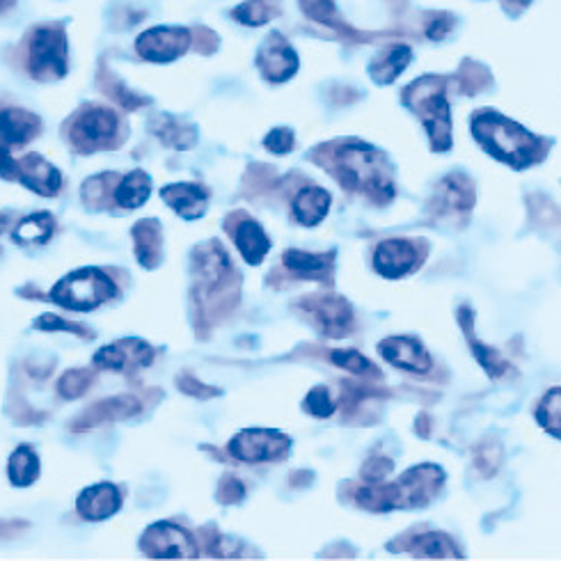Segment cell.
Masks as SVG:
<instances>
[{"instance_id": "obj_1", "label": "cell", "mask_w": 561, "mask_h": 561, "mask_svg": "<svg viewBox=\"0 0 561 561\" xmlns=\"http://www.w3.org/2000/svg\"><path fill=\"white\" fill-rule=\"evenodd\" d=\"M470 131L489 157L512 165L514 170H525L546 157L543 140L539 136L529 134L525 126L493 108H479L470 119Z\"/></svg>"}, {"instance_id": "obj_2", "label": "cell", "mask_w": 561, "mask_h": 561, "mask_svg": "<svg viewBox=\"0 0 561 561\" xmlns=\"http://www.w3.org/2000/svg\"><path fill=\"white\" fill-rule=\"evenodd\" d=\"M342 186L388 202L394 197L390 163L367 142H344L333 149V165Z\"/></svg>"}, {"instance_id": "obj_3", "label": "cell", "mask_w": 561, "mask_h": 561, "mask_svg": "<svg viewBox=\"0 0 561 561\" xmlns=\"http://www.w3.org/2000/svg\"><path fill=\"white\" fill-rule=\"evenodd\" d=\"M445 472L438 466H417L403 472L390 486H369L358 491V504L367 512H394V508H424L443 489Z\"/></svg>"}, {"instance_id": "obj_4", "label": "cell", "mask_w": 561, "mask_h": 561, "mask_svg": "<svg viewBox=\"0 0 561 561\" xmlns=\"http://www.w3.org/2000/svg\"><path fill=\"white\" fill-rule=\"evenodd\" d=\"M403 104L424 124L433 151L451 149V106L440 76H422L403 92Z\"/></svg>"}, {"instance_id": "obj_5", "label": "cell", "mask_w": 561, "mask_h": 561, "mask_svg": "<svg viewBox=\"0 0 561 561\" xmlns=\"http://www.w3.org/2000/svg\"><path fill=\"white\" fill-rule=\"evenodd\" d=\"M117 294V287L113 279L99 268H81L65 275L60 283L50 291V298L58 302L60 308L88 312L99 308Z\"/></svg>"}, {"instance_id": "obj_6", "label": "cell", "mask_w": 561, "mask_h": 561, "mask_svg": "<svg viewBox=\"0 0 561 561\" xmlns=\"http://www.w3.org/2000/svg\"><path fill=\"white\" fill-rule=\"evenodd\" d=\"M28 69L37 81H56L67 73V37L60 25H39L33 33Z\"/></svg>"}, {"instance_id": "obj_7", "label": "cell", "mask_w": 561, "mask_h": 561, "mask_svg": "<svg viewBox=\"0 0 561 561\" xmlns=\"http://www.w3.org/2000/svg\"><path fill=\"white\" fill-rule=\"evenodd\" d=\"M229 454L243 463H266L283 461L291 449V438L279 431L268 428H248L232 438L227 445Z\"/></svg>"}, {"instance_id": "obj_8", "label": "cell", "mask_w": 561, "mask_h": 561, "mask_svg": "<svg viewBox=\"0 0 561 561\" xmlns=\"http://www.w3.org/2000/svg\"><path fill=\"white\" fill-rule=\"evenodd\" d=\"M119 131V119L111 108L90 106L76 115L71 124V140L81 151L108 149Z\"/></svg>"}, {"instance_id": "obj_9", "label": "cell", "mask_w": 561, "mask_h": 561, "mask_svg": "<svg viewBox=\"0 0 561 561\" xmlns=\"http://www.w3.org/2000/svg\"><path fill=\"white\" fill-rule=\"evenodd\" d=\"M142 550L154 559H193L197 546L191 534L172 523L151 525L140 539Z\"/></svg>"}, {"instance_id": "obj_10", "label": "cell", "mask_w": 561, "mask_h": 561, "mask_svg": "<svg viewBox=\"0 0 561 561\" xmlns=\"http://www.w3.org/2000/svg\"><path fill=\"white\" fill-rule=\"evenodd\" d=\"M191 31L186 28L159 25V28H151L136 39V50L140 58L149 62H172L186 54L191 48Z\"/></svg>"}, {"instance_id": "obj_11", "label": "cell", "mask_w": 561, "mask_h": 561, "mask_svg": "<svg viewBox=\"0 0 561 561\" xmlns=\"http://www.w3.org/2000/svg\"><path fill=\"white\" fill-rule=\"evenodd\" d=\"M302 310L310 312L312 321L328 337H346L353 325L351 305L340 296H312L305 298Z\"/></svg>"}, {"instance_id": "obj_12", "label": "cell", "mask_w": 561, "mask_h": 561, "mask_svg": "<svg viewBox=\"0 0 561 561\" xmlns=\"http://www.w3.org/2000/svg\"><path fill=\"white\" fill-rule=\"evenodd\" d=\"M298 56L294 46L279 33H271L257 54V67L271 83H287L298 71Z\"/></svg>"}, {"instance_id": "obj_13", "label": "cell", "mask_w": 561, "mask_h": 561, "mask_svg": "<svg viewBox=\"0 0 561 561\" xmlns=\"http://www.w3.org/2000/svg\"><path fill=\"white\" fill-rule=\"evenodd\" d=\"M151 360H154V351L142 340H119L94 353V365L113 371L149 367Z\"/></svg>"}, {"instance_id": "obj_14", "label": "cell", "mask_w": 561, "mask_h": 561, "mask_svg": "<svg viewBox=\"0 0 561 561\" xmlns=\"http://www.w3.org/2000/svg\"><path fill=\"white\" fill-rule=\"evenodd\" d=\"M417 266V248L413 241L388 239L376 248L374 268L388 279H397Z\"/></svg>"}, {"instance_id": "obj_15", "label": "cell", "mask_w": 561, "mask_h": 561, "mask_svg": "<svg viewBox=\"0 0 561 561\" xmlns=\"http://www.w3.org/2000/svg\"><path fill=\"white\" fill-rule=\"evenodd\" d=\"M16 180L42 197H56L62 188V174L39 154H28L16 163Z\"/></svg>"}, {"instance_id": "obj_16", "label": "cell", "mask_w": 561, "mask_h": 561, "mask_svg": "<svg viewBox=\"0 0 561 561\" xmlns=\"http://www.w3.org/2000/svg\"><path fill=\"white\" fill-rule=\"evenodd\" d=\"M140 413V401L136 397H111V399H101L94 405H90L88 411L71 422V431H90L94 426H101L106 422H117V420H126L134 417Z\"/></svg>"}, {"instance_id": "obj_17", "label": "cell", "mask_w": 561, "mask_h": 561, "mask_svg": "<svg viewBox=\"0 0 561 561\" xmlns=\"http://www.w3.org/2000/svg\"><path fill=\"white\" fill-rule=\"evenodd\" d=\"M378 351L390 365L413 374H426L433 365L424 344H420L413 337H390L386 342H380Z\"/></svg>"}, {"instance_id": "obj_18", "label": "cell", "mask_w": 561, "mask_h": 561, "mask_svg": "<svg viewBox=\"0 0 561 561\" xmlns=\"http://www.w3.org/2000/svg\"><path fill=\"white\" fill-rule=\"evenodd\" d=\"M122 495L113 483H96V486L85 489L79 500H76V508L85 520H106L113 514L119 512Z\"/></svg>"}, {"instance_id": "obj_19", "label": "cell", "mask_w": 561, "mask_h": 561, "mask_svg": "<svg viewBox=\"0 0 561 561\" xmlns=\"http://www.w3.org/2000/svg\"><path fill=\"white\" fill-rule=\"evenodd\" d=\"M411 62L413 48L408 44H392L369 62V76L376 85H392Z\"/></svg>"}, {"instance_id": "obj_20", "label": "cell", "mask_w": 561, "mask_h": 561, "mask_svg": "<svg viewBox=\"0 0 561 561\" xmlns=\"http://www.w3.org/2000/svg\"><path fill=\"white\" fill-rule=\"evenodd\" d=\"M161 195L170 209L188 220L199 218L209 202V193L197 184H170L161 191Z\"/></svg>"}, {"instance_id": "obj_21", "label": "cell", "mask_w": 561, "mask_h": 561, "mask_svg": "<svg viewBox=\"0 0 561 561\" xmlns=\"http://www.w3.org/2000/svg\"><path fill=\"white\" fill-rule=\"evenodd\" d=\"M42 129V122L37 115L21 111V108H5L0 111V140L5 145H25L31 142Z\"/></svg>"}, {"instance_id": "obj_22", "label": "cell", "mask_w": 561, "mask_h": 561, "mask_svg": "<svg viewBox=\"0 0 561 561\" xmlns=\"http://www.w3.org/2000/svg\"><path fill=\"white\" fill-rule=\"evenodd\" d=\"M283 264L296 275L305 279H325L330 273H333L335 264V252L328 254H312L305 250H287Z\"/></svg>"}, {"instance_id": "obj_23", "label": "cell", "mask_w": 561, "mask_h": 561, "mask_svg": "<svg viewBox=\"0 0 561 561\" xmlns=\"http://www.w3.org/2000/svg\"><path fill=\"white\" fill-rule=\"evenodd\" d=\"M234 241L237 248L241 252V257L250 264V266H260L264 262V257L271 250V241L264 234V227L254 220H243L237 232H234Z\"/></svg>"}, {"instance_id": "obj_24", "label": "cell", "mask_w": 561, "mask_h": 561, "mask_svg": "<svg viewBox=\"0 0 561 561\" xmlns=\"http://www.w3.org/2000/svg\"><path fill=\"white\" fill-rule=\"evenodd\" d=\"M330 202H333V197L319 186L302 188L294 199V218L305 227H314L328 216Z\"/></svg>"}, {"instance_id": "obj_25", "label": "cell", "mask_w": 561, "mask_h": 561, "mask_svg": "<svg viewBox=\"0 0 561 561\" xmlns=\"http://www.w3.org/2000/svg\"><path fill=\"white\" fill-rule=\"evenodd\" d=\"M134 243H136L138 262L145 268H157V264L161 262V225H159V220H154V218L140 220L134 227Z\"/></svg>"}, {"instance_id": "obj_26", "label": "cell", "mask_w": 561, "mask_h": 561, "mask_svg": "<svg viewBox=\"0 0 561 561\" xmlns=\"http://www.w3.org/2000/svg\"><path fill=\"white\" fill-rule=\"evenodd\" d=\"M151 131H154L168 147L174 149H191L197 140V131L191 124L170 115H159L151 119Z\"/></svg>"}, {"instance_id": "obj_27", "label": "cell", "mask_w": 561, "mask_h": 561, "mask_svg": "<svg viewBox=\"0 0 561 561\" xmlns=\"http://www.w3.org/2000/svg\"><path fill=\"white\" fill-rule=\"evenodd\" d=\"M149 193H151V182L147 172L134 170L117 184L115 202L124 209H138L149 199Z\"/></svg>"}, {"instance_id": "obj_28", "label": "cell", "mask_w": 561, "mask_h": 561, "mask_svg": "<svg viewBox=\"0 0 561 561\" xmlns=\"http://www.w3.org/2000/svg\"><path fill=\"white\" fill-rule=\"evenodd\" d=\"M8 474H10V481L19 489H25L31 486V483H35L39 477V456L35 454V449L28 445L16 447L14 454L10 456Z\"/></svg>"}, {"instance_id": "obj_29", "label": "cell", "mask_w": 561, "mask_h": 561, "mask_svg": "<svg viewBox=\"0 0 561 561\" xmlns=\"http://www.w3.org/2000/svg\"><path fill=\"white\" fill-rule=\"evenodd\" d=\"M461 325H463V330H466V337H468V342H470V348H472V353H474V358L479 360V365L486 369V374L491 376V378H500L506 369H508V363L502 358V355L495 351V348H491V346H486V344H481L477 337H474V333H472V321H468V310H461Z\"/></svg>"}, {"instance_id": "obj_30", "label": "cell", "mask_w": 561, "mask_h": 561, "mask_svg": "<svg viewBox=\"0 0 561 561\" xmlns=\"http://www.w3.org/2000/svg\"><path fill=\"white\" fill-rule=\"evenodd\" d=\"M54 218L50 214H31L28 218H23L16 229H14V241L21 245H42L54 234Z\"/></svg>"}, {"instance_id": "obj_31", "label": "cell", "mask_w": 561, "mask_h": 561, "mask_svg": "<svg viewBox=\"0 0 561 561\" xmlns=\"http://www.w3.org/2000/svg\"><path fill=\"white\" fill-rule=\"evenodd\" d=\"M413 552L420 554V557H436V559H451V557H463L461 552H458L454 548V541L449 537H445V534H422V537H417L413 541Z\"/></svg>"}, {"instance_id": "obj_32", "label": "cell", "mask_w": 561, "mask_h": 561, "mask_svg": "<svg viewBox=\"0 0 561 561\" xmlns=\"http://www.w3.org/2000/svg\"><path fill=\"white\" fill-rule=\"evenodd\" d=\"M443 197L451 209L468 211L474 204V191H472L470 180H466V176H461V174L447 176L443 184Z\"/></svg>"}, {"instance_id": "obj_33", "label": "cell", "mask_w": 561, "mask_h": 561, "mask_svg": "<svg viewBox=\"0 0 561 561\" xmlns=\"http://www.w3.org/2000/svg\"><path fill=\"white\" fill-rule=\"evenodd\" d=\"M537 422L552 438L561 440V388H554L543 397L537 411Z\"/></svg>"}, {"instance_id": "obj_34", "label": "cell", "mask_w": 561, "mask_h": 561, "mask_svg": "<svg viewBox=\"0 0 561 561\" xmlns=\"http://www.w3.org/2000/svg\"><path fill=\"white\" fill-rule=\"evenodd\" d=\"M275 5L271 0H245L239 8H234L232 16L245 25H252V28H257V25H264L273 19L275 14Z\"/></svg>"}, {"instance_id": "obj_35", "label": "cell", "mask_w": 561, "mask_h": 561, "mask_svg": "<svg viewBox=\"0 0 561 561\" xmlns=\"http://www.w3.org/2000/svg\"><path fill=\"white\" fill-rule=\"evenodd\" d=\"M94 382V374L90 369H71L58 380V394L62 399L83 397Z\"/></svg>"}, {"instance_id": "obj_36", "label": "cell", "mask_w": 561, "mask_h": 561, "mask_svg": "<svg viewBox=\"0 0 561 561\" xmlns=\"http://www.w3.org/2000/svg\"><path fill=\"white\" fill-rule=\"evenodd\" d=\"M330 360H333L337 367L355 374V376H367V374H378L374 369V365L365 358V355H360L358 351L353 348H337L330 353ZM380 376V374H378Z\"/></svg>"}, {"instance_id": "obj_37", "label": "cell", "mask_w": 561, "mask_h": 561, "mask_svg": "<svg viewBox=\"0 0 561 561\" xmlns=\"http://www.w3.org/2000/svg\"><path fill=\"white\" fill-rule=\"evenodd\" d=\"M335 408L337 405H335L333 397H330V390L323 386L310 390L308 399H305V411L314 417H330L335 413Z\"/></svg>"}, {"instance_id": "obj_38", "label": "cell", "mask_w": 561, "mask_h": 561, "mask_svg": "<svg viewBox=\"0 0 561 561\" xmlns=\"http://www.w3.org/2000/svg\"><path fill=\"white\" fill-rule=\"evenodd\" d=\"M296 145V136L287 126H279V129H273L266 138H264V147L273 154H289Z\"/></svg>"}, {"instance_id": "obj_39", "label": "cell", "mask_w": 561, "mask_h": 561, "mask_svg": "<svg viewBox=\"0 0 561 561\" xmlns=\"http://www.w3.org/2000/svg\"><path fill=\"white\" fill-rule=\"evenodd\" d=\"M35 323H37V328H42V330H67V333L92 337L90 330L81 328L79 323H71V321H65V319H58L56 314H44V317H39Z\"/></svg>"}, {"instance_id": "obj_40", "label": "cell", "mask_w": 561, "mask_h": 561, "mask_svg": "<svg viewBox=\"0 0 561 561\" xmlns=\"http://www.w3.org/2000/svg\"><path fill=\"white\" fill-rule=\"evenodd\" d=\"M243 495H245V489H243V483H241L237 477H225V479L220 481L218 500H220L222 504H237V502L243 500Z\"/></svg>"}, {"instance_id": "obj_41", "label": "cell", "mask_w": 561, "mask_h": 561, "mask_svg": "<svg viewBox=\"0 0 561 561\" xmlns=\"http://www.w3.org/2000/svg\"><path fill=\"white\" fill-rule=\"evenodd\" d=\"M180 388H182V392H186L188 397H197V399H209V397L220 394V390L209 388V386H202V382L195 380L193 376H182V378H180Z\"/></svg>"}, {"instance_id": "obj_42", "label": "cell", "mask_w": 561, "mask_h": 561, "mask_svg": "<svg viewBox=\"0 0 561 561\" xmlns=\"http://www.w3.org/2000/svg\"><path fill=\"white\" fill-rule=\"evenodd\" d=\"M392 470V461H388V458H371V461L365 466V472H363V477L367 479V481H371V483H376V481H382L386 479V474Z\"/></svg>"}, {"instance_id": "obj_43", "label": "cell", "mask_w": 561, "mask_h": 561, "mask_svg": "<svg viewBox=\"0 0 561 561\" xmlns=\"http://www.w3.org/2000/svg\"><path fill=\"white\" fill-rule=\"evenodd\" d=\"M0 176L3 180H14L16 176V161L10 157L8 147H0Z\"/></svg>"}, {"instance_id": "obj_44", "label": "cell", "mask_w": 561, "mask_h": 561, "mask_svg": "<svg viewBox=\"0 0 561 561\" xmlns=\"http://www.w3.org/2000/svg\"><path fill=\"white\" fill-rule=\"evenodd\" d=\"M447 31H449V21H445V19H436V23H431V25H428L426 35H428V39H436V42H440V39L447 35Z\"/></svg>"}, {"instance_id": "obj_45", "label": "cell", "mask_w": 561, "mask_h": 561, "mask_svg": "<svg viewBox=\"0 0 561 561\" xmlns=\"http://www.w3.org/2000/svg\"><path fill=\"white\" fill-rule=\"evenodd\" d=\"M12 5H14V0H0V12H5Z\"/></svg>"}, {"instance_id": "obj_46", "label": "cell", "mask_w": 561, "mask_h": 561, "mask_svg": "<svg viewBox=\"0 0 561 561\" xmlns=\"http://www.w3.org/2000/svg\"><path fill=\"white\" fill-rule=\"evenodd\" d=\"M508 3H516V5H520V8H527L531 0H508Z\"/></svg>"}, {"instance_id": "obj_47", "label": "cell", "mask_w": 561, "mask_h": 561, "mask_svg": "<svg viewBox=\"0 0 561 561\" xmlns=\"http://www.w3.org/2000/svg\"><path fill=\"white\" fill-rule=\"evenodd\" d=\"M5 225H8V220H5L3 216H0V232H3V229H5Z\"/></svg>"}]
</instances>
